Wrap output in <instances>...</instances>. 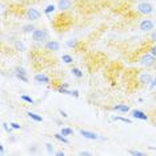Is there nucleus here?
<instances>
[{
    "mask_svg": "<svg viewBox=\"0 0 156 156\" xmlns=\"http://www.w3.org/2000/svg\"><path fill=\"white\" fill-rule=\"evenodd\" d=\"M139 63L143 67H147V68H152V67L156 66V58L154 55L151 54V52H145L140 56L139 59Z\"/></svg>",
    "mask_w": 156,
    "mask_h": 156,
    "instance_id": "nucleus-1",
    "label": "nucleus"
},
{
    "mask_svg": "<svg viewBox=\"0 0 156 156\" xmlns=\"http://www.w3.org/2000/svg\"><path fill=\"white\" fill-rule=\"evenodd\" d=\"M31 37L35 43H43L48 37V31L44 28H35V31L31 34Z\"/></svg>",
    "mask_w": 156,
    "mask_h": 156,
    "instance_id": "nucleus-2",
    "label": "nucleus"
},
{
    "mask_svg": "<svg viewBox=\"0 0 156 156\" xmlns=\"http://www.w3.org/2000/svg\"><path fill=\"white\" fill-rule=\"evenodd\" d=\"M136 9L140 15H151V13L154 12V7L148 2H140L139 4H137Z\"/></svg>",
    "mask_w": 156,
    "mask_h": 156,
    "instance_id": "nucleus-3",
    "label": "nucleus"
},
{
    "mask_svg": "<svg viewBox=\"0 0 156 156\" xmlns=\"http://www.w3.org/2000/svg\"><path fill=\"white\" fill-rule=\"evenodd\" d=\"M139 30L141 32H151L155 30V23L151 19H143L139 24Z\"/></svg>",
    "mask_w": 156,
    "mask_h": 156,
    "instance_id": "nucleus-4",
    "label": "nucleus"
},
{
    "mask_svg": "<svg viewBox=\"0 0 156 156\" xmlns=\"http://www.w3.org/2000/svg\"><path fill=\"white\" fill-rule=\"evenodd\" d=\"M26 16L30 22H36V20H39L41 17V12L39 11L37 8H32V7H31V8L27 9Z\"/></svg>",
    "mask_w": 156,
    "mask_h": 156,
    "instance_id": "nucleus-5",
    "label": "nucleus"
},
{
    "mask_svg": "<svg viewBox=\"0 0 156 156\" xmlns=\"http://www.w3.org/2000/svg\"><path fill=\"white\" fill-rule=\"evenodd\" d=\"M15 76L20 81H23V83H27L28 81V72L24 67H20V66L15 67Z\"/></svg>",
    "mask_w": 156,
    "mask_h": 156,
    "instance_id": "nucleus-6",
    "label": "nucleus"
},
{
    "mask_svg": "<svg viewBox=\"0 0 156 156\" xmlns=\"http://www.w3.org/2000/svg\"><path fill=\"white\" fill-rule=\"evenodd\" d=\"M154 80V76H152L151 72H141L139 73V83L141 86H150Z\"/></svg>",
    "mask_w": 156,
    "mask_h": 156,
    "instance_id": "nucleus-7",
    "label": "nucleus"
},
{
    "mask_svg": "<svg viewBox=\"0 0 156 156\" xmlns=\"http://www.w3.org/2000/svg\"><path fill=\"white\" fill-rule=\"evenodd\" d=\"M72 4H73V0H58L56 7H58V9H60L62 12H64V11H68V9L72 8Z\"/></svg>",
    "mask_w": 156,
    "mask_h": 156,
    "instance_id": "nucleus-8",
    "label": "nucleus"
},
{
    "mask_svg": "<svg viewBox=\"0 0 156 156\" xmlns=\"http://www.w3.org/2000/svg\"><path fill=\"white\" fill-rule=\"evenodd\" d=\"M44 48L47 51H51V52H56L60 49V43L56 40H47L44 43Z\"/></svg>",
    "mask_w": 156,
    "mask_h": 156,
    "instance_id": "nucleus-9",
    "label": "nucleus"
},
{
    "mask_svg": "<svg viewBox=\"0 0 156 156\" xmlns=\"http://www.w3.org/2000/svg\"><path fill=\"white\" fill-rule=\"evenodd\" d=\"M79 133L83 137H86V139H90V140H99V137H100L96 132H92V131H87V129H80Z\"/></svg>",
    "mask_w": 156,
    "mask_h": 156,
    "instance_id": "nucleus-10",
    "label": "nucleus"
},
{
    "mask_svg": "<svg viewBox=\"0 0 156 156\" xmlns=\"http://www.w3.org/2000/svg\"><path fill=\"white\" fill-rule=\"evenodd\" d=\"M131 116H132L133 119L143 120V122H147L148 120V115H145V113L143 111H140V109H132V111H131Z\"/></svg>",
    "mask_w": 156,
    "mask_h": 156,
    "instance_id": "nucleus-11",
    "label": "nucleus"
},
{
    "mask_svg": "<svg viewBox=\"0 0 156 156\" xmlns=\"http://www.w3.org/2000/svg\"><path fill=\"white\" fill-rule=\"evenodd\" d=\"M34 80L36 81L37 84H49V77L43 72H39L34 76Z\"/></svg>",
    "mask_w": 156,
    "mask_h": 156,
    "instance_id": "nucleus-12",
    "label": "nucleus"
},
{
    "mask_svg": "<svg viewBox=\"0 0 156 156\" xmlns=\"http://www.w3.org/2000/svg\"><path fill=\"white\" fill-rule=\"evenodd\" d=\"M112 111H116L120 113H127V112H129V105L128 104H115L112 107Z\"/></svg>",
    "mask_w": 156,
    "mask_h": 156,
    "instance_id": "nucleus-13",
    "label": "nucleus"
},
{
    "mask_svg": "<svg viewBox=\"0 0 156 156\" xmlns=\"http://www.w3.org/2000/svg\"><path fill=\"white\" fill-rule=\"evenodd\" d=\"M13 48H15V51H17V52H26L27 51L26 44H24L22 40H15L13 41Z\"/></svg>",
    "mask_w": 156,
    "mask_h": 156,
    "instance_id": "nucleus-14",
    "label": "nucleus"
},
{
    "mask_svg": "<svg viewBox=\"0 0 156 156\" xmlns=\"http://www.w3.org/2000/svg\"><path fill=\"white\" fill-rule=\"evenodd\" d=\"M27 115H28V118H30L31 120H34V122H37V123H41V122H43V118H41L40 115H37V113H35V112L28 111Z\"/></svg>",
    "mask_w": 156,
    "mask_h": 156,
    "instance_id": "nucleus-15",
    "label": "nucleus"
},
{
    "mask_svg": "<svg viewBox=\"0 0 156 156\" xmlns=\"http://www.w3.org/2000/svg\"><path fill=\"white\" fill-rule=\"evenodd\" d=\"M54 137H55L56 140H59L60 143H63V144H68V143H69V140L67 139V136H64L63 133H55Z\"/></svg>",
    "mask_w": 156,
    "mask_h": 156,
    "instance_id": "nucleus-16",
    "label": "nucleus"
},
{
    "mask_svg": "<svg viewBox=\"0 0 156 156\" xmlns=\"http://www.w3.org/2000/svg\"><path fill=\"white\" fill-rule=\"evenodd\" d=\"M112 120H115V122H122V123H126V124H132V120L128 119V118H123V116H113Z\"/></svg>",
    "mask_w": 156,
    "mask_h": 156,
    "instance_id": "nucleus-17",
    "label": "nucleus"
},
{
    "mask_svg": "<svg viewBox=\"0 0 156 156\" xmlns=\"http://www.w3.org/2000/svg\"><path fill=\"white\" fill-rule=\"evenodd\" d=\"M71 73H72V75L75 76V77H77V79H81V77H83V75H84L83 71L79 69L77 67H73V68L71 69Z\"/></svg>",
    "mask_w": 156,
    "mask_h": 156,
    "instance_id": "nucleus-18",
    "label": "nucleus"
},
{
    "mask_svg": "<svg viewBox=\"0 0 156 156\" xmlns=\"http://www.w3.org/2000/svg\"><path fill=\"white\" fill-rule=\"evenodd\" d=\"M56 8H58V7H56L55 4H48L44 8V13H45V15H51V13H54L56 11Z\"/></svg>",
    "mask_w": 156,
    "mask_h": 156,
    "instance_id": "nucleus-19",
    "label": "nucleus"
},
{
    "mask_svg": "<svg viewBox=\"0 0 156 156\" xmlns=\"http://www.w3.org/2000/svg\"><path fill=\"white\" fill-rule=\"evenodd\" d=\"M35 31V26L34 24H27V26H24L22 28V32L23 34H32Z\"/></svg>",
    "mask_w": 156,
    "mask_h": 156,
    "instance_id": "nucleus-20",
    "label": "nucleus"
},
{
    "mask_svg": "<svg viewBox=\"0 0 156 156\" xmlns=\"http://www.w3.org/2000/svg\"><path fill=\"white\" fill-rule=\"evenodd\" d=\"M66 45L68 48H76L77 45H79V40H76V39H69V40H67Z\"/></svg>",
    "mask_w": 156,
    "mask_h": 156,
    "instance_id": "nucleus-21",
    "label": "nucleus"
},
{
    "mask_svg": "<svg viewBox=\"0 0 156 156\" xmlns=\"http://www.w3.org/2000/svg\"><path fill=\"white\" fill-rule=\"evenodd\" d=\"M20 100L26 101V103H28V104H34V105H36V101H35L31 96H28V95H22V96H20Z\"/></svg>",
    "mask_w": 156,
    "mask_h": 156,
    "instance_id": "nucleus-22",
    "label": "nucleus"
},
{
    "mask_svg": "<svg viewBox=\"0 0 156 156\" xmlns=\"http://www.w3.org/2000/svg\"><path fill=\"white\" fill-rule=\"evenodd\" d=\"M62 60L66 63V64H72V63H73V58H72L71 55H68V54H64V55H63V56H62Z\"/></svg>",
    "mask_w": 156,
    "mask_h": 156,
    "instance_id": "nucleus-23",
    "label": "nucleus"
},
{
    "mask_svg": "<svg viewBox=\"0 0 156 156\" xmlns=\"http://www.w3.org/2000/svg\"><path fill=\"white\" fill-rule=\"evenodd\" d=\"M58 92L62 95H69V96H72V91L68 90V88H64V87H58Z\"/></svg>",
    "mask_w": 156,
    "mask_h": 156,
    "instance_id": "nucleus-24",
    "label": "nucleus"
},
{
    "mask_svg": "<svg viewBox=\"0 0 156 156\" xmlns=\"http://www.w3.org/2000/svg\"><path fill=\"white\" fill-rule=\"evenodd\" d=\"M60 133H63L64 136H69V135L73 133V129L69 128V127H63V128L60 129Z\"/></svg>",
    "mask_w": 156,
    "mask_h": 156,
    "instance_id": "nucleus-25",
    "label": "nucleus"
},
{
    "mask_svg": "<svg viewBox=\"0 0 156 156\" xmlns=\"http://www.w3.org/2000/svg\"><path fill=\"white\" fill-rule=\"evenodd\" d=\"M45 151H47L49 155L55 154V145L52 143H45Z\"/></svg>",
    "mask_w": 156,
    "mask_h": 156,
    "instance_id": "nucleus-26",
    "label": "nucleus"
},
{
    "mask_svg": "<svg viewBox=\"0 0 156 156\" xmlns=\"http://www.w3.org/2000/svg\"><path fill=\"white\" fill-rule=\"evenodd\" d=\"M2 127H3V129H4V131H7V132H8V133H12L13 128L11 127V124H8V123L3 122V123H2Z\"/></svg>",
    "mask_w": 156,
    "mask_h": 156,
    "instance_id": "nucleus-27",
    "label": "nucleus"
},
{
    "mask_svg": "<svg viewBox=\"0 0 156 156\" xmlns=\"http://www.w3.org/2000/svg\"><path fill=\"white\" fill-rule=\"evenodd\" d=\"M129 154H131V155H133V156H143V155H145L144 152L136 151V150H129Z\"/></svg>",
    "mask_w": 156,
    "mask_h": 156,
    "instance_id": "nucleus-28",
    "label": "nucleus"
},
{
    "mask_svg": "<svg viewBox=\"0 0 156 156\" xmlns=\"http://www.w3.org/2000/svg\"><path fill=\"white\" fill-rule=\"evenodd\" d=\"M11 124V127L13 129H22V126H20V124H17V123H15V122H12V123H9Z\"/></svg>",
    "mask_w": 156,
    "mask_h": 156,
    "instance_id": "nucleus-29",
    "label": "nucleus"
},
{
    "mask_svg": "<svg viewBox=\"0 0 156 156\" xmlns=\"http://www.w3.org/2000/svg\"><path fill=\"white\" fill-rule=\"evenodd\" d=\"M148 88H150L151 91H152V90H155V88H156V76L154 77V80H152V83L150 84V86H148Z\"/></svg>",
    "mask_w": 156,
    "mask_h": 156,
    "instance_id": "nucleus-30",
    "label": "nucleus"
},
{
    "mask_svg": "<svg viewBox=\"0 0 156 156\" xmlns=\"http://www.w3.org/2000/svg\"><path fill=\"white\" fill-rule=\"evenodd\" d=\"M151 41H154V43L156 44V30L151 31Z\"/></svg>",
    "mask_w": 156,
    "mask_h": 156,
    "instance_id": "nucleus-31",
    "label": "nucleus"
},
{
    "mask_svg": "<svg viewBox=\"0 0 156 156\" xmlns=\"http://www.w3.org/2000/svg\"><path fill=\"white\" fill-rule=\"evenodd\" d=\"M79 155H80V156H91L92 152H90V151H80Z\"/></svg>",
    "mask_w": 156,
    "mask_h": 156,
    "instance_id": "nucleus-32",
    "label": "nucleus"
},
{
    "mask_svg": "<svg viewBox=\"0 0 156 156\" xmlns=\"http://www.w3.org/2000/svg\"><path fill=\"white\" fill-rule=\"evenodd\" d=\"M59 113H60V116H62V118H64V119L68 118V115H67V112H66V111H63V109H59Z\"/></svg>",
    "mask_w": 156,
    "mask_h": 156,
    "instance_id": "nucleus-33",
    "label": "nucleus"
},
{
    "mask_svg": "<svg viewBox=\"0 0 156 156\" xmlns=\"http://www.w3.org/2000/svg\"><path fill=\"white\" fill-rule=\"evenodd\" d=\"M150 52H151V54L156 58V44H155V45H152V47L150 48Z\"/></svg>",
    "mask_w": 156,
    "mask_h": 156,
    "instance_id": "nucleus-34",
    "label": "nucleus"
},
{
    "mask_svg": "<svg viewBox=\"0 0 156 156\" xmlns=\"http://www.w3.org/2000/svg\"><path fill=\"white\" fill-rule=\"evenodd\" d=\"M72 96H73V98H79V91H77V90H73V91H72Z\"/></svg>",
    "mask_w": 156,
    "mask_h": 156,
    "instance_id": "nucleus-35",
    "label": "nucleus"
},
{
    "mask_svg": "<svg viewBox=\"0 0 156 156\" xmlns=\"http://www.w3.org/2000/svg\"><path fill=\"white\" fill-rule=\"evenodd\" d=\"M9 141H11V143H15V141H16V136H15V135H11V136H9Z\"/></svg>",
    "mask_w": 156,
    "mask_h": 156,
    "instance_id": "nucleus-36",
    "label": "nucleus"
},
{
    "mask_svg": "<svg viewBox=\"0 0 156 156\" xmlns=\"http://www.w3.org/2000/svg\"><path fill=\"white\" fill-rule=\"evenodd\" d=\"M55 155H58V156H64L66 152H64V151H58V152H55Z\"/></svg>",
    "mask_w": 156,
    "mask_h": 156,
    "instance_id": "nucleus-37",
    "label": "nucleus"
},
{
    "mask_svg": "<svg viewBox=\"0 0 156 156\" xmlns=\"http://www.w3.org/2000/svg\"><path fill=\"white\" fill-rule=\"evenodd\" d=\"M0 154L4 155V145H3V144H0Z\"/></svg>",
    "mask_w": 156,
    "mask_h": 156,
    "instance_id": "nucleus-38",
    "label": "nucleus"
},
{
    "mask_svg": "<svg viewBox=\"0 0 156 156\" xmlns=\"http://www.w3.org/2000/svg\"><path fill=\"white\" fill-rule=\"evenodd\" d=\"M60 87H64V88H69V84H68V83H62V84H60Z\"/></svg>",
    "mask_w": 156,
    "mask_h": 156,
    "instance_id": "nucleus-39",
    "label": "nucleus"
},
{
    "mask_svg": "<svg viewBox=\"0 0 156 156\" xmlns=\"http://www.w3.org/2000/svg\"><path fill=\"white\" fill-rule=\"evenodd\" d=\"M31 150H32V152H35V151H36V145H32V148H30V151Z\"/></svg>",
    "mask_w": 156,
    "mask_h": 156,
    "instance_id": "nucleus-40",
    "label": "nucleus"
},
{
    "mask_svg": "<svg viewBox=\"0 0 156 156\" xmlns=\"http://www.w3.org/2000/svg\"><path fill=\"white\" fill-rule=\"evenodd\" d=\"M140 2H148V0H140Z\"/></svg>",
    "mask_w": 156,
    "mask_h": 156,
    "instance_id": "nucleus-41",
    "label": "nucleus"
},
{
    "mask_svg": "<svg viewBox=\"0 0 156 156\" xmlns=\"http://www.w3.org/2000/svg\"><path fill=\"white\" fill-rule=\"evenodd\" d=\"M155 126H156V123H155Z\"/></svg>",
    "mask_w": 156,
    "mask_h": 156,
    "instance_id": "nucleus-42",
    "label": "nucleus"
}]
</instances>
